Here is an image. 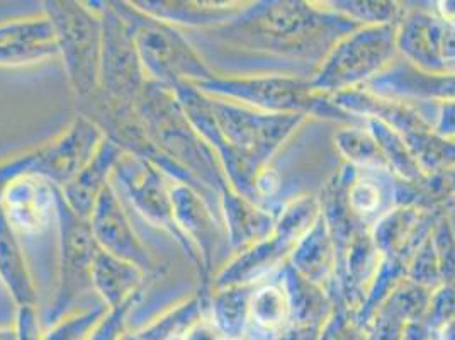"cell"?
Segmentation results:
<instances>
[{"label": "cell", "mask_w": 455, "mask_h": 340, "mask_svg": "<svg viewBox=\"0 0 455 340\" xmlns=\"http://www.w3.org/2000/svg\"><path fill=\"white\" fill-rule=\"evenodd\" d=\"M43 14L48 18L76 108L100 93L102 22L97 2L46 0Z\"/></svg>", "instance_id": "6da1fadb"}, {"label": "cell", "mask_w": 455, "mask_h": 340, "mask_svg": "<svg viewBox=\"0 0 455 340\" xmlns=\"http://www.w3.org/2000/svg\"><path fill=\"white\" fill-rule=\"evenodd\" d=\"M113 4L133 31L136 50L148 80L172 87L180 82L196 85L212 77L180 29L141 12L133 2L113 0Z\"/></svg>", "instance_id": "7a4b0ae2"}, {"label": "cell", "mask_w": 455, "mask_h": 340, "mask_svg": "<svg viewBox=\"0 0 455 340\" xmlns=\"http://www.w3.org/2000/svg\"><path fill=\"white\" fill-rule=\"evenodd\" d=\"M153 145L199 181L206 167L203 143L171 85L148 80L136 104Z\"/></svg>", "instance_id": "3957f363"}, {"label": "cell", "mask_w": 455, "mask_h": 340, "mask_svg": "<svg viewBox=\"0 0 455 340\" xmlns=\"http://www.w3.org/2000/svg\"><path fill=\"white\" fill-rule=\"evenodd\" d=\"M58 278L55 298L46 313V323L52 325L70 313V306L92 289V264L95 244L91 222L78 216L58 192Z\"/></svg>", "instance_id": "277c9868"}, {"label": "cell", "mask_w": 455, "mask_h": 340, "mask_svg": "<svg viewBox=\"0 0 455 340\" xmlns=\"http://www.w3.org/2000/svg\"><path fill=\"white\" fill-rule=\"evenodd\" d=\"M111 184L123 203L132 206L150 225L172 237L203 272V264L196 250L184 239L175 223L171 179L162 170L145 158L124 153L114 167Z\"/></svg>", "instance_id": "5b68a950"}, {"label": "cell", "mask_w": 455, "mask_h": 340, "mask_svg": "<svg viewBox=\"0 0 455 340\" xmlns=\"http://www.w3.org/2000/svg\"><path fill=\"white\" fill-rule=\"evenodd\" d=\"M97 7L102 22L99 94L111 102L136 106L148 77L138 55L133 31L113 2H97Z\"/></svg>", "instance_id": "8992f818"}, {"label": "cell", "mask_w": 455, "mask_h": 340, "mask_svg": "<svg viewBox=\"0 0 455 340\" xmlns=\"http://www.w3.org/2000/svg\"><path fill=\"white\" fill-rule=\"evenodd\" d=\"M89 222L95 244L100 250L138 265L148 278L162 272L150 248L138 235L124 203L111 182L100 192Z\"/></svg>", "instance_id": "52a82bcc"}, {"label": "cell", "mask_w": 455, "mask_h": 340, "mask_svg": "<svg viewBox=\"0 0 455 340\" xmlns=\"http://www.w3.org/2000/svg\"><path fill=\"white\" fill-rule=\"evenodd\" d=\"M60 188L39 177L26 175L4 192L0 209L20 237H38L57 225Z\"/></svg>", "instance_id": "ba28073f"}, {"label": "cell", "mask_w": 455, "mask_h": 340, "mask_svg": "<svg viewBox=\"0 0 455 340\" xmlns=\"http://www.w3.org/2000/svg\"><path fill=\"white\" fill-rule=\"evenodd\" d=\"M26 175H39L60 190L70 182L72 166L57 136L31 150L0 160V203L7 188Z\"/></svg>", "instance_id": "9c48e42d"}, {"label": "cell", "mask_w": 455, "mask_h": 340, "mask_svg": "<svg viewBox=\"0 0 455 340\" xmlns=\"http://www.w3.org/2000/svg\"><path fill=\"white\" fill-rule=\"evenodd\" d=\"M124 151L111 140L104 138L97 147L92 158L76 177L61 190L67 205L76 211L78 216L89 220L100 192L111 182L114 167L121 160Z\"/></svg>", "instance_id": "30bf717a"}, {"label": "cell", "mask_w": 455, "mask_h": 340, "mask_svg": "<svg viewBox=\"0 0 455 340\" xmlns=\"http://www.w3.org/2000/svg\"><path fill=\"white\" fill-rule=\"evenodd\" d=\"M0 284L14 308L38 306V287L20 237L0 209Z\"/></svg>", "instance_id": "8fae6325"}, {"label": "cell", "mask_w": 455, "mask_h": 340, "mask_svg": "<svg viewBox=\"0 0 455 340\" xmlns=\"http://www.w3.org/2000/svg\"><path fill=\"white\" fill-rule=\"evenodd\" d=\"M147 272L97 247L92 264V289L108 310L128 302L141 293Z\"/></svg>", "instance_id": "7c38bea8"}, {"label": "cell", "mask_w": 455, "mask_h": 340, "mask_svg": "<svg viewBox=\"0 0 455 340\" xmlns=\"http://www.w3.org/2000/svg\"><path fill=\"white\" fill-rule=\"evenodd\" d=\"M172 206L175 223L196 250L203 269L208 267L211 242H212V223L208 208L203 201L199 190L189 184L172 181L171 179Z\"/></svg>", "instance_id": "4fadbf2b"}, {"label": "cell", "mask_w": 455, "mask_h": 340, "mask_svg": "<svg viewBox=\"0 0 455 340\" xmlns=\"http://www.w3.org/2000/svg\"><path fill=\"white\" fill-rule=\"evenodd\" d=\"M134 7L155 20L167 22L177 29L197 28L216 22L223 7L206 2L186 0H132Z\"/></svg>", "instance_id": "5bb4252c"}, {"label": "cell", "mask_w": 455, "mask_h": 340, "mask_svg": "<svg viewBox=\"0 0 455 340\" xmlns=\"http://www.w3.org/2000/svg\"><path fill=\"white\" fill-rule=\"evenodd\" d=\"M201 317H204V300L203 295H196L177 303L147 325L133 330L134 336L140 340H180L190 325Z\"/></svg>", "instance_id": "9a60e30c"}, {"label": "cell", "mask_w": 455, "mask_h": 340, "mask_svg": "<svg viewBox=\"0 0 455 340\" xmlns=\"http://www.w3.org/2000/svg\"><path fill=\"white\" fill-rule=\"evenodd\" d=\"M106 313L108 308L102 303L94 308L70 312L44 328L43 340H87Z\"/></svg>", "instance_id": "2e32d148"}, {"label": "cell", "mask_w": 455, "mask_h": 340, "mask_svg": "<svg viewBox=\"0 0 455 340\" xmlns=\"http://www.w3.org/2000/svg\"><path fill=\"white\" fill-rule=\"evenodd\" d=\"M60 58L55 41H9L0 43V69H18Z\"/></svg>", "instance_id": "e0dca14e"}, {"label": "cell", "mask_w": 455, "mask_h": 340, "mask_svg": "<svg viewBox=\"0 0 455 340\" xmlns=\"http://www.w3.org/2000/svg\"><path fill=\"white\" fill-rule=\"evenodd\" d=\"M141 300V293L130 298L128 302L116 306L113 310H108L104 319L97 323L92 334L87 340H119L126 332L128 319L133 312L134 306Z\"/></svg>", "instance_id": "ac0fdd59"}, {"label": "cell", "mask_w": 455, "mask_h": 340, "mask_svg": "<svg viewBox=\"0 0 455 340\" xmlns=\"http://www.w3.org/2000/svg\"><path fill=\"white\" fill-rule=\"evenodd\" d=\"M251 317L253 320L257 321L262 327H277L283 323L284 319V308H283V296L268 287L260 291L250 306Z\"/></svg>", "instance_id": "d6986e66"}, {"label": "cell", "mask_w": 455, "mask_h": 340, "mask_svg": "<svg viewBox=\"0 0 455 340\" xmlns=\"http://www.w3.org/2000/svg\"><path fill=\"white\" fill-rule=\"evenodd\" d=\"M14 327L18 340H43V321L39 319L38 306H20L16 308Z\"/></svg>", "instance_id": "ffe728a7"}, {"label": "cell", "mask_w": 455, "mask_h": 340, "mask_svg": "<svg viewBox=\"0 0 455 340\" xmlns=\"http://www.w3.org/2000/svg\"><path fill=\"white\" fill-rule=\"evenodd\" d=\"M180 340H228L227 336L212 323V321L201 317L194 325H190L188 332Z\"/></svg>", "instance_id": "44dd1931"}, {"label": "cell", "mask_w": 455, "mask_h": 340, "mask_svg": "<svg viewBox=\"0 0 455 340\" xmlns=\"http://www.w3.org/2000/svg\"><path fill=\"white\" fill-rule=\"evenodd\" d=\"M0 340H18V332L14 323L7 327H0Z\"/></svg>", "instance_id": "7402d4cb"}, {"label": "cell", "mask_w": 455, "mask_h": 340, "mask_svg": "<svg viewBox=\"0 0 455 340\" xmlns=\"http://www.w3.org/2000/svg\"><path fill=\"white\" fill-rule=\"evenodd\" d=\"M119 340H140L138 339V337H136V336H134V332H128V330H126V332H124V334H123V337H121V339Z\"/></svg>", "instance_id": "603a6c76"}, {"label": "cell", "mask_w": 455, "mask_h": 340, "mask_svg": "<svg viewBox=\"0 0 455 340\" xmlns=\"http://www.w3.org/2000/svg\"><path fill=\"white\" fill-rule=\"evenodd\" d=\"M233 340H236V339H233Z\"/></svg>", "instance_id": "cb8c5ba5"}]
</instances>
